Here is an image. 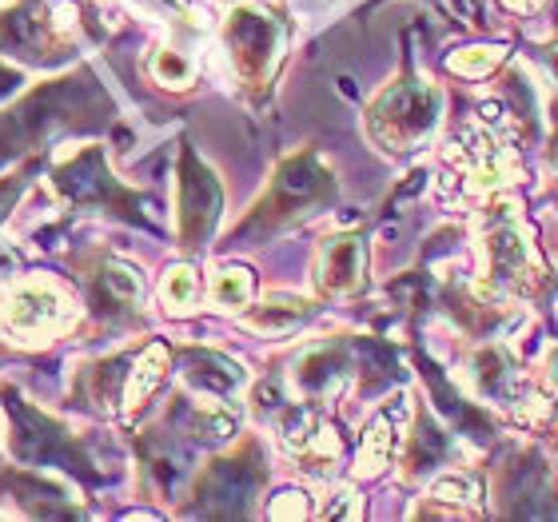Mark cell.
<instances>
[{
    "label": "cell",
    "instance_id": "1",
    "mask_svg": "<svg viewBox=\"0 0 558 522\" xmlns=\"http://www.w3.org/2000/svg\"><path fill=\"white\" fill-rule=\"evenodd\" d=\"M327 196H331V175H327L312 156H295V160H288L279 168L264 204L252 211V220L235 235L268 232V228L291 220V216H300L303 208H312V204H319V199H327Z\"/></svg>",
    "mask_w": 558,
    "mask_h": 522
},
{
    "label": "cell",
    "instance_id": "2",
    "mask_svg": "<svg viewBox=\"0 0 558 522\" xmlns=\"http://www.w3.org/2000/svg\"><path fill=\"white\" fill-rule=\"evenodd\" d=\"M435 120H439V93L430 84L415 81L387 88L379 96V105L372 108V129L387 148H408V144L423 139L435 129Z\"/></svg>",
    "mask_w": 558,
    "mask_h": 522
},
{
    "label": "cell",
    "instance_id": "3",
    "mask_svg": "<svg viewBox=\"0 0 558 522\" xmlns=\"http://www.w3.org/2000/svg\"><path fill=\"white\" fill-rule=\"evenodd\" d=\"M4 403H9V415H12V451L21 454L24 463H40V466L60 463V466H69V471L88 475V463L81 459L76 442H72L52 418H45L28 403H21L16 394H9Z\"/></svg>",
    "mask_w": 558,
    "mask_h": 522
},
{
    "label": "cell",
    "instance_id": "4",
    "mask_svg": "<svg viewBox=\"0 0 558 522\" xmlns=\"http://www.w3.org/2000/svg\"><path fill=\"white\" fill-rule=\"evenodd\" d=\"M487 259H490V276H495V288L499 291H531L538 283L535 252H531V240H526L514 208H499L490 216Z\"/></svg>",
    "mask_w": 558,
    "mask_h": 522
},
{
    "label": "cell",
    "instance_id": "5",
    "mask_svg": "<svg viewBox=\"0 0 558 522\" xmlns=\"http://www.w3.org/2000/svg\"><path fill=\"white\" fill-rule=\"evenodd\" d=\"M259 483H264V466L256 459V447H244L232 459H220L204 475V483H199V511L216 514V519L244 514Z\"/></svg>",
    "mask_w": 558,
    "mask_h": 522
},
{
    "label": "cell",
    "instance_id": "6",
    "mask_svg": "<svg viewBox=\"0 0 558 522\" xmlns=\"http://www.w3.org/2000/svg\"><path fill=\"white\" fill-rule=\"evenodd\" d=\"M216 216H220V184L196 160V151L184 148V156H180V235H184V244H204Z\"/></svg>",
    "mask_w": 558,
    "mask_h": 522
},
{
    "label": "cell",
    "instance_id": "7",
    "mask_svg": "<svg viewBox=\"0 0 558 522\" xmlns=\"http://www.w3.org/2000/svg\"><path fill=\"white\" fill-rule=\"evenodd\" d=\"M228 45H232L235 69L244 72L247 81H259L279 52V24L264 12H235L228 24Z\"/></svg>",
    "mask_w": 558,
    "mask_h": 522
},
{
    "label": "cell",
    "instance_id": "8",
    "mask_svg": "<svg viewBox=\"0 0 558 522\" xmlns=\"http://www.w3.org/2000/svg\"><path fill=\"white\" fill-rule=\"evenodd\" d=\"M279 435H283V447H288L295 459H303L312 471H319V466L331 463L339 454L336 427H331L315 406H295V411H288Z\"/></svg>",
    "mask_w": 558,
    "mask_h": 522
},
{
    "label": "cell",
    "instance_id": "9",
    "mask_svg": "<svg viewBox=\"0 0 558 522\" xmlns=\"http://www.w3.org/2000/svg\"><path fill=\"white\" fill-rule=\"evenodd\" d=\"M57 187L76 204H112V208H132V199L112 184V175L105 168V156L88 148L72 163H64L57 172Z\"/></svg>",
    "mask_w": 558,
    "mask_h": 522
},
{
    "label": "cell",
    "instance_id": "10",
    "mask_svg": "<svg viewBox=\"0 0 558 522\" xmlns=\"http://www.w3.org/2000/svg\"><path fill=\"white\" fill-rule=\"evenodd\" d=\"M180 367H184V379L192 387H199V391L208 394H232L235 387L244 384V372H240V363H232L228 355H220V351H184L180 355Z\"/></svg>",
    "mask_w": 558,
    "mask_h": 522
},
{
    "label": "cell",
    "instance_id": "11",
    "mask_svg": "<svg viewBox=\"0 0 558 522\" xmlns=\"http://www.w3.org/2000/svg\"><path fill=\"white\" fill-rule=\"evenodd\" d=\"M363 276V244L355 235H336L324 244V256H319V283L327 291H351Z\"/></svg>",
    "mask_w": 558,
    "mask_h": 522
},
{
    "label": "cell",
    "instance_id": "12",
    "mask_svg": "<svg viewBox=\"0 0 558 522\" xmlns=\"http://www.w3.org/2000/svg\"><path fill=\"white\" fill-rule=\"evenodd\" d=\"M40 33H45V21H40V9L33 0L16 4L12 12L0 16V48H12V52H24V57H36L40 48Z\"/></svg>",
    "mask_w": 558,
    "mask_h": 522
},
{
    "label": "cell",
    "instance_id": "13",
    "mask_svg": "<svg viewBox=\"0 0 558 522\" xmlns=\"http://www.w3.org/2000/svg\"><path fill=\"white\" fill-rule=\"evenodd\" d=\"M396 451V406H384L372 418V427L363 430L360 442V475H379Z\"/></svg>",
    "mask_w": 558,
    "mask_h": 522
},
{
    "label": "cell",
    "instance_id": "14",
    "mask_svg": "<svg viewBox=\"0 0 558 522\" xmlns=\"http://www.w3.org/2000/svg\"><path fill=\"white\" fill-rule=\"evenodd\" d=\"M343 351L336 348H319L312 355H303L300 367H295V384L303 387L307 394H331L343 379Z\"/></svg>",
    "mask_w": 558,
    "mask_h": 522
},
{
    "label": "cell",
    "instance_id": "15",
    "mask_svg": "<svg viewBox=\"0 0 558 522\" xmlns=\"http://www.w3.org/2000/svg\"><path fill=\"white\" fill-rule=\"evenodd\" d=\"M57 312H60L57 295L45 288H24V291H16L9 303V319H12V327H21V331H40V327H48L57 319Z\"/></svg>",
    "mask_w": 558,
    "mask_h": 522
},
{
    "label": "cell",
    "instance_id": "16",
    "mask_svg": "<svg viewBox=\"0 0 558 522\" xmlns=\"http://www.w3.org/2000/svg\"><path fill=\"white\" fill-rule=\"evenodd\" d=\"M96 300L108 303V312H124L132 303H140V276L124 264H108L96 283Z\"/></svg>",
    "mask_w": 558,
    "mask_h": 522
},
{
    "label": "cell",
    "instance_id": "17",
    "mask_svg": "<svg viewBox=\"0 0 558 522\" xmlns=\"http://www.w3.org/2000/svg\"><path fill=\"white\" fill-rule=\"evenodd\" d=\"M442 454H447V435L430 418H423L408 439V475H423L430 466H439Z\"/></svg>",
    "mask_w": 558,
    "mask_h": 522
},
{
    "label": "cell",
    "instance_id": "18",
    "mask_svg": "<svg viewBox=\"0 0 558 522\" xmlns=\"http://www.w3.org/2000/svg\"><path fill=\"white\" fill-rule=\"evenodd\" d=\"M184 430L199 442H223L232 439L235 430V415L228 406H187L184 411Z\"/></svg>",
    "mask_w": 558,
    "mask_h": 522
},
{
    "label": "cell",
    "instance_id": "19",
    "mask_svg": "<svg viewBox=\"0 0 558 522\" xmlns=\"http://www.w3.org/2000/svg\"><path fill=\"white\" fill-rule=\"evenodd\" d=\"M163 363H168V348L163 343H151L136 363H132V375H129V387H124V403L140 406L144 399L151 394V387L160 384L163 375Z\"/></svg>",
    "mask_w": 558,
    "mask_h": 522
},
{
    "label": "cell",
    "instance_id": "20",
    "mask_svg": "<svg viewBox=\"0 0 558 522\" xmlns=\"http://www.w3.org/2000/svg\"><path fill=\"white\" fill-rule=\"evenodd\" d=\"M475 379L487 399H511L514 394V367H511V360L495 348H487L475 360Z\"/></svg>",
    "mask_w": 558,
    "mask_h": 522
},
{
    "label": "cell",
    "instance_id": "21",
    "mask_svg": "<svg viewBox=\"0 0 558 522\" xmlns=\"http://www.w3.org/2000/svg\"><path fill=\"white\" fill-rule=\"evenodd\" d=\"M307 315V303L303 300H288V295H276V300H268L264 307H256V312L247 315V324L256 327V331H288V327H295Z\"/></svg>",
    "mask_w": 558,
    "mask_h": 522
},
{
    "label": "cell",
    "instance_id": "22",
    "mask_svg": "<svg viewBox=\"0 0 558 522\" xmlns=\"http://www.w3.org/2000/svg\"><path fill=\"white\" fill-rule=\"evenodd\" d=\"M220 307H244L252 300V271L247 267H223L216 276V288H211Z\"/></svg>",
    "mask_w": 558,
    "mask_h": 522
},
{
    "label": "cell",
    "instance_id": "23",
    "mask_svg": "<svg viewBox=\"0 0 558 522\" xmlns=\"http://www.w3.org/2000/svg\"><path fill=\"white\" fill-rule=\"evenodd\" d=\"M196 300H199L196 271H192V267H172V271L163 276V303H168L172 312H187Z\"/></svg>",
    "mask_w": 558,
    "mask_h": 522
},
{
    "label": "cell",
    "instance_id": "24",
    "mask_svg": "<svg viewBox=\"0 0 558 522\" xmlns=\"http://www.w3.org/2000/svg\"><path fill=\"white\" fill-rule=\"evenodd\" d=\"M502 60V48H487V45H475V48H463V52H454L447 60V69L459 72V76H487V72L499 69Z\"/></svg>",
    "mask_w": 558,
    "mask_h": 522
},
{
    "label": "cell",
    "instance_id": "25",
    "mask_svg": "<svg viewBox=\"0 0 558 522\" xmlns=\"http://www.w3.org/2000/svg\"><path fill=\"white\" fill-rule=\"evenodd\" d=\"M156 76L180 88V84L192 81V64H187L184 57H175V52H160V57H156Z\"/></svg>",
    "mask_w": 558,
    "mask_h": 522
},
{
    "label": "cell",
    "instance_id": "26",
    "mask_svg": "<svg viewBox=\"0 0 558 522\" xmlns=\"http://www.w3.org/2000/svg\"><path fill=\"white\" fill-rule=\"evenodd\" d=\"M430 499H439V502H471V499H475V487H471V483H463V478H442V483H435Z\"/></svg>",
    "mask_w": 558,
    "mask_h": 522
},
{
    "label": "cell",
    "instance_id": "27",
    "mask_svg": "<svg viewBox=\"0 0 558 522\" xmlns=\"http://www.w3.org/2000/svg\"><path fill=\"white\" fill-rule=\"evenodd\" d=\"M307 514V502H303L300 490H283L276 502H271V519H303Z\"/></svg>",
    "mask_w": 558,
    "mask_h": 522
},
{
    "label": "cell",
    "instance_id": "28",
    "mask_svg": "<svg viewBox=\"0 0 558 522\" xmlns=\"http://www.w3.org/2000/svg\"><path fill=\"white\" fill-rule=\"evenodd\" d=\"M21 184H24V180H16V175H12V180H0V220H4V211L16 204V192H21Z\"/></svg>",
    "mask_w": 558,
    "mask_h": 522
},
{
    "label": "cell",
    "instance_id": "29",
    "mask_svg": "<svg viewBox=\"0 0 558 522\" xmlns=\"http://www.w3.org/2000/svg\"><path fill=\"white\" fill-rule=\"evenodd\" d=\"M16 84H21V76H16L12 69H4V64H0V100H4V96H9L12 88H16Z\"/></svg>",
    "mask_w": 558,
    "mask_h": 522
},
{
    "label": "cell",
    "instance_id": "30",
    "mask_svg": "<svg viewBox=\"0 0 558 522\" xmlns=\"http://www.w3.org/2000/svg\"><path fill=\"white\" fill-rule=\"evenodd\" d=\"M507 4H511V9H519V12H526V9H535L538 0H507Z\"/></svg>",
    "mask_w": 558,
    "mask_h": 522
},
{
    "label": "cell",
    "instance_id": "31",
    "mask_svg": "<svg viewBox=\"0 0 558 522\" xmlns=\"http://www.w3.org/2000/svg\"><path fill=\"white\" fill-rule=\"evenodd\" d=\"M547 60H550V69H555V76H558V45L547 48Z\"/></svg>",
    "mask_w": 558,
    "mask_h": 522
},
{
    "label": "cell",
    "instance_id": "32",
    "mask_svg": "<svg viewBox=\"0 0 558 522\" xmlns=\"http://www.w3.org/2000/svg\"><path fill=\"white\" fill-rule=\"evenodd\" d=\"M550 379H555V387H558V351H555V360H550Z\"/></svg>",
    "mask_w": 558,
    "mask_h": 522
},
{
    "label": "cell",
    "instance_id": "33",
    "mask_svg": "<svg viewBox=\"0 0 558 522\" xmlns=\"http://www.w3.org/2000/svg\"><path fill=\"white\" fill-rule=\"evenodd\" d=\"M555 160H558V139H555Z\"/></svg>",
    "mask_w": 558,
    "mask_h": 522
}]
</instances>
